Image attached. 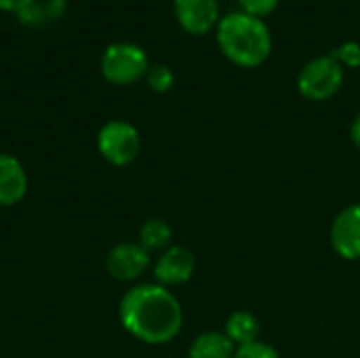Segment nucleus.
Segmentation results:
<instances>
[{
    "mask_svg": "<svg viewBox=\"0 0 360 358\" xmlns=\"http://www.w3.org/2000/svg\"><path fill=\"white\" fill-rule=\"evenodd\" d=\"M122 327L143 344L162 346L175 340L184 327L179 300L162 285H135L118 306Z\"/></svg>",
    "mask_w": 360,
    "mask_h": 358,
    "instance_id": "nucleus-1",
    "label": "nucleus"
},
{
    "mask_svg": "<svg viewBox=\"0 0 360 358\" xmlns=\"http://www.w3.org/2000/svg\"><path fill=\"white\" fill-rule=\"evenodd\" d=\"M217 44L234 65L257 68L272 53V34L262 17L232 11L217 23Z\"/></svg>",
    "mask_w": 360,
    "mask_h": 358,
    "instance_id": "nucleus-2",
    "label": "nucleus"
},
{
    "mask_svg": "<svg viewBox=\"0 0 360 358\" xmlns=\"http://www.w3.org/2000/svg\"><path fill=\"white\" fill-rule=\"evenodd\" d=\"M99 70L108 82L127 87L146 78L150 59L148 53L135 42H112L101 55Z\"/></svg>",
    "mask_w": 360,
    "mask_h": 358,
    "instance_id": "nucleus-3",
    "label": "nucleus"
},
{
    "mask_svg": "<svg viewBox=\"0 0 360 358\" xmlns=\"http://www.w3.org/2000/svg\"><path fill=\"white\" fill-rule=\"evenodd\" d=\"M344 84V65L331 57L321 55L310 59L297 76V89L306 99L325 101L331 99Z\"/></svg>",
    "mask_w": 360,
    "mask_h": 358,
    "instance_id": "nucleus-4",
    "label": "nucleus"
},
{
    "mask_svg": "<svg viewBox=\"0 0 360 358\" xmlns=\"http://www.w3.org/2000/svg\"><path fill=\"white\" fill-rule=\"evenodd\" d=\"M97 150L110 165L127 167L139 156V131L127 120H108L97 133Z\"/></svg>",
    "mask_w": 360,
    "mask_h": 358,
    "instance_id": "nucleus-5",
    "label": "nucleus"
},
{
    "mask_svg": "<svg viewBox=\"0 0 360 358\" xmlns=\"http://www.w3.org/2000/svg\"><path fill=\"white\" fill-rule=\"evenodd\" d=\"M150 268V251L139 243H118L105 255V270L120 283L137 281Z\"/></svg>",
    "mask_w": 360,
    "mask_h": 358,
    "instance_id": "nucleus-6",
    "label": "nucleus"
},
{
    "mask_svg": "<svg viewBox=\"0 0 360 358\" xmlns=\"http://www.w3.org/2000/svg\"><path fill=\"white\" fill-rule=\"evenodd\" d=\"M173 13L177 23L190 34H207L219 23L217 0H173Z\"/></svg>",
    "mask_w": 360,
    "mask_h": 358,
    "instance_id": "nucleus-7",
    "label": "nucleus"
},
{
    "mask_svg": "<svg viewBox=\"0 0 360 358\" xmlns=\"http://www.w3.org/2000/svg\"><path fill=\"white\" fill-rule=\"evenodd\" d=\"M329 238L340 257L348 262L360 260V205H350L333 219Z\"/></svg>",
    "mask_w": 360,
    "mask_h": 358,
    "instance_id": "nucleus-8",
    "label": "nucleus"
},
{
    "mask_svg": "<svg viewBox=\"0 0 360 358\" xmlns=\"http://www.w3.org/2000/svg\"><path fill=\"white\" fill-rule=\"evenodd\" d=\"M194 268H196V260L190 249L169 247L162 251V255L154 264V276H156L158 285H162V287L181 285L192 279Z\"/></svg>",
    "mask_w": 360,
    "mask_h": 358,
    "instance_id": "nucleus-9",
    "label": "nucleus"
},
{
    "mask_svg": "<svg viewBox=\"0 0 360 358\" xmlns=\"http://www.w3.org/2000/svg\"><path fill=\"white\" fill-rule=\"evenodd\" d=\"M27 194V173L23 165L0 152V207H13L21 203Z\"/></svg>",
    "mask_w": 360,
    "mask_h": 358,
    "instance_id": "nucleus-10",
    "label": "nucleus"
},
{
    "mask_svg": "<svg viewBox=\"0 0 360 358\" xmlns=\"http://www.w3.org/2000/svg\"><path fill=\"white\" fill-rule=\"evenodd\" d=\"M236 346L226 333L207 331L190 346V358H234Z\"/></svg>",
    "mask_w": 360,
    "mask_h": 358,
    "instance_id": "nucleus-11",
    "label": "nucleus"
},
{
    "mask_svg": "<svg viewBox=\"0 0 360 358\" xmlns=\"http://www.w3.org/2000/svg\"><path fill=\"white\" fill-rule=\"evenodd\" d=\"M226 335L238 348L253 344V342H257V335H259V323L251 312L236 310L226 323Z\"/></svg>",
    "mask_w": 360,
    "mask_h": 358,
    "instance_id": "nucleus-12",
    "label": "nucleus"
},
{
    "mask_svg": "<svg viewBox=\"0 0 360 358\" xmlns=\"http://www.w3.org/2000/svg\"><path fill=\"white\" fill-rule=\"evenodd\" d=\"M173 236L171 226L160 219V217H152L148 222H143V226L139 228V245L146 251H162L169 247Z\"/></svg>",
    "mask_w": 360,
    "mask_h": 358,
    "instance_id": "nucleus-13",
    "label": "nucleus"
},
{
    "mask_svg": "<svg viewBox=\"0 0 360 358\" xmlns=\"http://www.w3.org/2000/svg\"><path fill=\"white\" fill-rule=\"evenodd\" d=\"M146 80H148V87L154 91V93H167L173 89L175 84V74L169 65H150L148 74H146Z\"/></svg>",
    "mask_w": 360,
    "mask_h": 358,
    "instance_id": "nucleus-14",
    "label": "nucleus"
},
{
    "mask_svg": "<svg viewBox=\"0 0 360 358\" xmlns=\"http://www.w3.org/2000/svg\"><path fill=\"white\" fill-rule=\"evenodd\" d=\"M331 57H335L342 65L346 68H360V44L354 40H346L342 42L338 49H333L329 53Z\"/></svg>",
    "mask_w": 360,
    "mask_h": 358,
    "instance_id": "nucleus-15",
    "label": "nucleus"
},
{
    "mask_svg": "<svg viewBox=\"0 0 360 358\" xmlns=\"http://www.w3.org/2000/svg\"><path fill=\"white\" fill-rule=\"evenodd\" d=\"M234 358H281L278 352L264 344V342H253V344H247V346H240L236 348L234 352Z\"/></svg>",
    "mask_w": 360,
    "mask_h": 358,
    "instance_id": "nucleus-16",
    "label": "nucleus"
},
{
    "mask_svg": "<svg viewBox=\"0 0 360 358\" xmlns=\"http://www.w3.org/2000/svg\"><path fill=\"white\" fill-rule=\"evenodd\" d=\"M238 2H240V6H243L245 13L264 19L266 15H270L278 6L281 0H238Z\"/></svg>",
    "mask_w": 360,
    "mask_h": 358,
    "instance_id": "nucleus-17",
    "label": "nucleus"
},
{
    "mask_svg": "<svg viewBox=\"0 0 360 358\" xmlns=\"http://www.w3.org/2000/svg\"><path fill=\"white\" fill-rule=\"evenodd\" d=\"M17 15H19V19H21L23 23H32V25H38V23H42L44 19H49L46 6H44V4H38L36 0L30 2L25 8H21Z\"/></svg>",
    "mask_w": 360,
    "mask_h": 358,
    "instance_id": "nucleus-18",
    "label": "nucleus"
},
{
    "mask_svg": "<svg viewBox=\"0 0 360 358\" xmlns=\"http://www.w3.org/2000/svg\"><path fill=\"white\" fill-rule=\"evenodd\" d=\"M30 2H34V0H0V11L19 13V11H21V8H25Z\"/></svg>",
    "mask_w": 360,
    "mask_h": 358,
    "instance_id": "nucleus-19",
    "label": "nucleus"
},
{
    "mask_svg": "<svg viewBox=\"0 0 360 358\" xmlns=\"http://www.w3.org/2000/svg\"><path fill=\"white\" fill-rule=\"evenodd\" d=\"M350 135H352V141H354V146L360 150V114L354 118V122H352V129H350Z\"/></svg>",
    "mask_w": 360,
    "mask_h": 358,
    "instance_id": "nucleus-20",
    "label": "nucleus"
}]
</instances>
